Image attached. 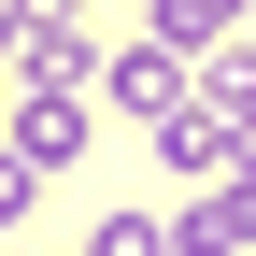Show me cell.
Wrapping results in <instances>:
<instances>
[{
  "label": "cell",
  "instance_id": "obj_1",
  "mask_svg": "<svg viewBox=\"0 0 256 256\" xmlns=\"http://www.w3.org/2000/svg\"><path fill=\"white\" fill-rule=\"evenodd\" d=\"M100 100L156 128V114H185V100H200V57H185V43H156V28H142V43H114V57H100Z\"/></svg>",
  "mask_w": 256,
  "mask_h": 256
},
{
  "label": "cell",
  "instance_id": "obj_2",
  "mask_svg": "<svg viewBox=\"0 0 256 256\" xmlns=\"http://www.w3.org/2000/svg\"><path fill=\"white\" fill-rule=\"evenodd\" d=\"M14 86H100V28H86V0H28V28H14Z\"/></svg>",
  "mask_w": 256,
  "mask_h": 256
},
{
  "label": "cell",
  "instance_id": "obj_3",
  "mask_svg": "<svg viewBox=\"0 0 256 256\" xmlns=\"http://www.w3.org/2000/svg\"><path fill=\"white\" fill-rule=\"evenodd\" d=\"M171 256H256V156H242V171H214L200 200L171 214Z\"/></svg>",
  "mask_w": 256,
  "mask_h": 256
},
{
  "label": "cell",
  "instance_id": "obj_4",
  "mask_svg": "<svg viewBox=\"0 0 256 256\" xmlns=\"http://www.w3.org/2000/svg\"><path fill=\"white\" fill-rule=\"evenodd\" d=\"M86 128H100V86H14V156H43V171H72Z\"/></svg>",
  "mask_w": 256,
  "mask_h": 256
},
{
  "label": "cell",
  "instance_id": "obj_5",
  "mask_svg": "<svg viewBox=\"0 0 256 256\" xmlns=\"http://www.w3.org/2000/svg\"><path fill=\"white\" fill-rule=\"evenodd\" d=\"M200 100H214V114L256 142V43H214V57H200Z\"/></svg>",
  "mask_w": 256,
  "mask_h": 256
},
{
  "label": "cell",
  "instance_id": "obj_6",
  "mask_svg": "<svg viewBox=\"0 0 256 256\" xmlns=\"http://www.w3.org/2000/svg\"><path fill=\"white\" fill-rule=\"evenodd\" d=\"M156 43H185V57L242 43V0H156Z\"/></svg>",
  "mask_w": 256,
  "mask_h": 256
},
{
  "label": "cell",
  "instance_id": "obj_7",
  "mask_svg": "<svg viewBox=\"0 0 256 256\" xmlns=\"http://www.w3.org/2000/svg\"><path fill=\"white\" fill-rule=\"evenodd\" d=\"M86 256H171V214H86Z\"/></svg>",
  "mask_w": 256,
  "mask_h": 256
},
{
  "label": "cell",
  "instance_id": "obj_8",
  "mask_svg": "<svg viewBox=\"0 0 256 256\" xmlns=\"http://www.w3.org/2000/svg\"><path fill=\"white\" fill-rule=\"evenodd\" d=\"M28 200H43V156H14V142H0V228H28Z\"/></svg>",
  "mask_w": 256,
  "mask_h": 256
},
{
  "label": "cell",
  "instance_id": "obj_9",
  "mask_svg": "<svg viewBox=\"0 0 256 256\" xmlns=\"http://www.w3.org/2000/svg\"><path fill=\"white\" fill-rule=\"evenodd\" d=\"M14 14H28V0H14Z\"/></svg>",
  "mask_w": 256,
  "mask_h": 256
}]
</instances>
